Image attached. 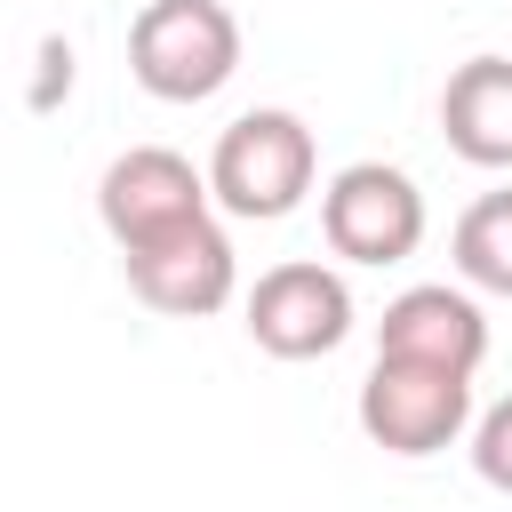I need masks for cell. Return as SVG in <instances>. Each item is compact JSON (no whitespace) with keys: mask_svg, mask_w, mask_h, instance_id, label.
I'll use <instances>...</instances> for the list:
<instances>
[{"mask_svg":"<svg viewBox=\"0 0 512 512\" xmlns=\"http://www.w3.org/2000/svg\"><path fill=\"white\" fill-rule=\"evenodd\" d=\"M472 424V376L456 368H416V360H376L360 384V432L384 456H440Z\"/></svg>","mask_w":512,"mask_h":512,"instance_id":"obj_5","label":"cell"},{"mask_svg":"<svg viewBox=\"0 0 512 512\" xmlns=\"http://www.w3.org/2000/svg\"><path fill=\"white\" fill-rule=\"evenodd\" d=\"M472 472H480L496 496H512V392L472 416Z\"/></svg>","mask_w":512,"mask_h":512,"instance_id":"obj_11","label":"cell"},{"mask_svg":"<svg viewBox=\"0 0 512 512\" xmlns=\"http://www.w3.org/2000/svg\"><path fill=\"white\" fill-rule=\"evenodd\" d=\"M128 72L160 104H208L240 72V16L224 0H144L128 24Z\"/></svg>","mask_w":512,"mask_h":512,"instance_id":"obj_2","label":"cell"},{"mask_svg":"<svg viewBox=\"0 0 512 512\" xmlns=\"http://www.w3.org/2000/svg\"><path fill=\"white\" fill-rule=\"evenodd\" d=\"M64 88H72V48H64V40L48 32V40H40V80H32V112H48V104H56Z\"/></svg>","mask_w":512,"mask_h":512,"instance_id":"obj_12","label":"cell"},{"mask_svg":"<svg viewBox=\"0 0 512 512\" xmlns=\"http://www.w3.org/2000/svg\"><path fill=\"white\" fill-rule=\"evenodd\" d=\"M312 176H320V144H312V128H304L288 104L240 112V120L216 136V152H208V192H216V208H224V216H248V224H272V216L304 208Z\"/></svg>","mask_w":512,"mask_h":512,"instance_id":"obj_1","label":"cell"},{"mask_svg":"<svg viewBox=\"0 0 512 512\" xmlns=\"http://www.w3.org/2000/svg\"><path fill=\"white\" fill-rule=\"evenodd\" d=\"M120 272H128L136 304H152V312H168V320H208V312H224L232 288H240V256H232V232H224L216 216L192 224V232H176V240L128 248Z\"/></svg>","mask_w":512,"mask_h":512,"instance_id":"obj_7","label":"cell"},{"mask_svg":"<svg viewBox=\"0 0 512 512\" xmlns=\"http://www.w3.org/2000/svg\"><path fill=\"white\" fill-rule=\"evenodd\" d=\"M320 240L344 264H408L424 248V192L392 160H352L320 184Z\"/></svg>","mask_w":512,"mask_h":512,"instance_id":"obj_4","label":"cell"},{"mask_svg":"<svg viewBox=\"0 0 512 512\" xmlns=\"http://www.w3.org/2000/svg\"><path fill=\"white\" fill-rule=\"evenodd\" d=\"M376 360H416V368H456V376H480L488 360V312L472 288H448V280H416L384 304L376 320Z\"/></svg>","mask_w":512,"mask_h":512,"instance_id":"obj_8","label":"cell"},{"mask_svg":"<svg viewBox=\"0 0 512 512\" xmlns=\"http://www.w3.org/2000/svg\"><path fill=\"white\" fill-rule=\"evenodd\" d=\"M248 336L272 360H320V352H336L352 336V288H344V272L320 264V256H288V264L256 272V288H248Z\"/></svg>","mask_w":512,"mask_h":512,"instance_id":"obj_6","label":"cell"},{"mask_svg":"<svg viewBox=\"0 0 512 512\" xmlns=\"http://www.w3.org/2000/svg\"><path fill=\"white\" fill-rule=\"evenodd\" d=\"M96 216L112 232V248H152V240H176L192 224L216 216V192H208V168H192L184 152L168 144H128L104 176H96Z\"/></svg>","mask_w":512,"mask_h":512,"instance_id":"obj_3","label":"cell"},{"mask_svg":"<svg viewBox=\"0 0 512 512\" xmlns=\"http://www.w3.org/2000/svg\"><path fill=\"white\" fill-rule=\"evenodd\" d=\"M448 256H456V280H464V288L512 296V184H504V192H480V200L456 216Z\"/></svg>","mask_w":512,"mask_h":512,"instance_id":"obj_10","label":"cell"},{"mask_svg":"<svg viewBox=\"0 0 512 512\" xmlns=\"http://www.w3.org/2000/svg\"><path fill=\"white\" fill-rule=\"evenodd\" d=\"M440 136L472 168H512V56H464L448 72Z\"/></svg>","mask_w":512,"mask_h":512,"instance_id":"obj_9","label":"cell"}]
</instances>
